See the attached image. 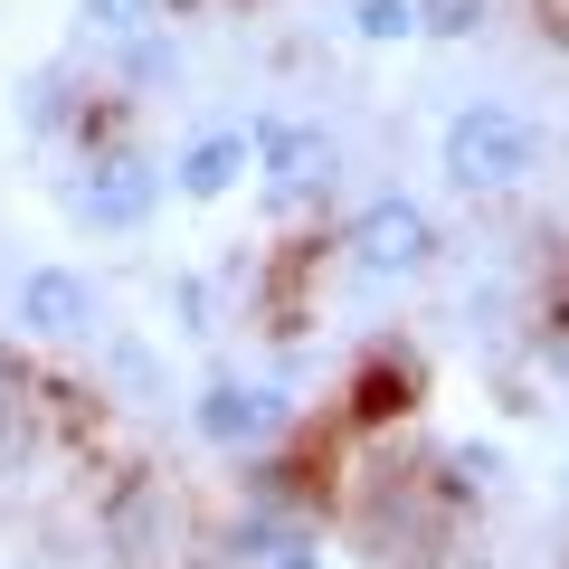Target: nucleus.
<instances>
[{"instance_id": "0eeeda50", "label": "nucleus", "mask_w": 569, "mask_h": 569, "mask_svg": "<svg viewBox=\"0 0 569 569\" xmlns=\"http://www.w3.org/2000/svg\"><path fill=\"white\" fill-rule=\"evenodd\" d=\"M247 171H257V142L247 133H200L181 152V171H171V190H181V200H228Z\"/></svg>"}, {"instance_id": "7ed1b4c3", "label": "nucleus", "mask_w": 569, "mask_h": 569, "mask_svg": "<svg viewBox=\"0 0 569 569\" xmlns=\"http://www.w3.org/2000/svg\"><path fill=\"white\" fill-rule=\"evenodd\" d=\"M427 257H437V219H427L418 200H399V190L351 219V266H361V276L389 284V276H418Z\"/></svg>"}, {"instance_id": "f8f14e48", "label": "nucleus", "mask_w": 569, "mask_h": 569, "mask_svg": "<svg viewBox=\"0 0 569 569\" xmlns=\"http://www.w3.org/2000/svg\"><path fill=\"white\" fill-rule=\"evenodd\" d=\"M209 569H238V560H209Z\"/></svg>"}, {"instance_id": "f257e3e1", "label": "nucleus", "mask_w": 569, "mask_h": 569, "mask_svg": "<svg viewBox=\"0 0 569 569\" xmlns=\"http://www.w3.org/2000/svg\"><path fill=\"white\" fill-rule=\"evenodd\" d=\"M437 162H447L456 190H512L541 162V133H531V114H512V104H466V114L447 123V142H437Z\"/></svg>"}, {"instance_id": "9b49d317", "label": "nucleus", "mask_w": 569, "mask_h": 569, "mask_svg": "<svg viewBox=\"0 0 569 569\" xmlns=\"http://www.w3.org/2000/svg\"><path fill=\"white\" fill-rule=\"evenodd\" d=\"M266 569H323V550H313V541H284V550H276Z\"/></svg>"}, {"instance_id": "f03ea898", "label": "nucleus", "mask_w": 569, "mask_h": 569, "mask_svg": "<svg viewBox=\"0 0 569 569\" xmlns=\"http://www.w3.org/2000/svg\"><path fill=\"white\" fill-rule=\"evenodd\" d=\"M332 171H342V152H332V133H313V123H266L257 133L266 209H313L332 190Z\"/></svg>"}, {"instance_id": "20e7f679", "label": "nucleus", "mask_w": 569, "mask_h": 569, "mask_svg": "<svg viewBox=\"0 0 569 569\" xmlns=\"http://www.w3.org/2000/svg\"><path fill=\"white\" fill-rule=\"evenodd\" d=\"M162 209V171L142 162V152H96L77 181V219L86 228H142Z\"/></svg>"}, {"instance_id": "1a4fd4ad", "label": "nucleus", "mask_w": 569, "mask_h": 569, "mask_svg": "<svg viewBox=\"0 0 569 569\" xmlns=\"http://www.w3.org/2000/svg\"><path fill=\"white\" fill-rule=\"evenodd\" d=\"M351 29H361L370 48H389V39H418V10H408V0H361V10H351Z\"/></svg>"}, {"instance_id": "39448f33", "label": "nucleus", "mask_w": 569, "mask_h": 569, "mask_svg": "<svg viewBox=\"0 0 569 569\" xmlns=\"http://www.w3.org/2000/svg\"><path fill=\"white\" fill-rule=\"evenodd\" d=\"M190 418H200L209 447H266V437L284 427V399L276 389H247V380H209Z\"/></svg>"}, {"instance_id": "6e6552de", "label": "nucleus", "mask_w": 569, "mask_h": 569, "mask_svg": "<svg viewBox=\"0 0 569 569\" xmlns=\"http://www.w3.org/2000/svg\"><path fill=\"white\" fill-rule=\"evenodd\" d=\"M408 10H418L427 39H475L485 29V0H408Z\"/></svg>"}, {"instance_id": "9d476101", "label": "nucleus", "mask_w": 569, "mask_h": 569, "mask_svg": "<svg viewBox=\"0 0 569 569\" xmlns=\"http://www.w3.org/2000/svg\"><path fill=\"white\" fill-rule=\"evenodd\" d=\"M86 20L114 29V39H142V29L162 20V0H86Z\"/></svg>"}, {"instance_id": "423d86ee", "label": "nucleus", "mask_w": 569, "mask_h": 569, "mask_svg": "<svg viewBox=\"0 0 569 569\" xmlns=\"http://www.w3.org/2000/svg\"><path fill=\"white\" fill-rule=\"evenodd\" d=\"M20 323L39 342H77V332H96V284L67 266H39V276H20Z\"/></svg>"}]
</instances>
